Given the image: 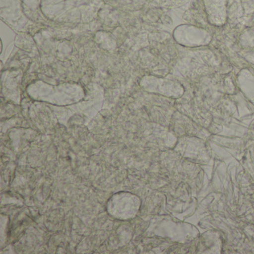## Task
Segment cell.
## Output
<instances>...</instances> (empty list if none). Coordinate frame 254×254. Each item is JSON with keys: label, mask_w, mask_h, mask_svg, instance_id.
Masks as SVG:
<instances>
[{"label": "cell", "mask_w": 254, "mask_h": 254, "mask_svg": "<svg viewBox=\"0 0 254 254\" xmlns=\"http://www.w3.org/2000/svg\"><path fill=\"white\" fill-rule=\"evenodd\" d=\"M211 23L221 25L225 21V0H204Z\"/></svg>", "instance_id": "2"}, {"label": "cell", "mask_w": 254, "mask_h": 254, "mask_svg": "<svg viewBox=\"0 0 254 254\" xmlns=\"http://www.w3.org/2000/svg\"><path fill=\"white\" fill-rule=\"evenodd\" d=\"M183 34V38H181V44L188 47L206 45L210 41V35L202 29L194 27H185Z\"/></svg>", "instance_id": "1"}]
</instances>
